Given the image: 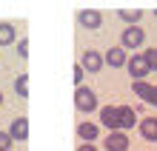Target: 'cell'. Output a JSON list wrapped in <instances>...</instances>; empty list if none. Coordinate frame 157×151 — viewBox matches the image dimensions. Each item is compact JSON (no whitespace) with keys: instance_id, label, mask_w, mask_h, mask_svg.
Listing matches in <instances>:
<instances>
[{"instance_id":"cell-1","label":"cell","mask_w":157,"mask_h":151,"mask_svg":"<svg viewBox=\"0 0 157 151\" xmlns=\"http://www.w3.org/2000/svg\"><path fill=\"white\" fill-rule=\"evenodd\" d=\"M143 40H146V32L140 29V26H126L123 34H120V46H123L126 51L128 49H140Z\"/></svg>"},{"instance_id":"cell-2","label":"cell","mask_w":157,"mask_h":151,"mask_svg":"<svg viewBox=\"0 0 157 151\" xmlns=\"http://www.w3.org/2000/svg\"><path fill=\"white\" fill-rule=\"evenodd\" d=\"M75 106H77V111H94L97 108V94L91 91V89H86V86H80V89H75Z\"/></svg>"},{"instance_id":"cell-3","label":"cell","mask_w":157,"mask_h":151,"mask_svg":"<svg viewBox=\"0 0 157 151\" xmlns=\"http://www.w3.org/2000/svg\"><path fill=\"white\" fill-rule=\"evenodd\" d=\"M80 66H83V71L97 74V71L106 66V60H103V54H100V51H94V49H86V51H83V57H80Z\"/></svg>"},{"instance_id":"cell-4","label":"cell","mask_w":157,"mask_h":151,"mask_svg":"<svg viewBox=\"0 0 157 151\" xmlns=\"http://www.w3.org/2000/svg\"><path fill=\"white\" fill-rule=\"evenodd\" d=\"M100 123L109 131H123L120 128V106H103L100 108Z\"/></svg>"},{"instance_id":"cell-5","label":"cell","mask_w":157,"mask_h":151,"mask_svg":"<svg viewBox=\"0 0 157 151\" xmlns=\"http://www.w3.org/2000/svg\"><path fill=\"white\" fill-rule=\"evenodd\" d=\"M126 69H128V74H132L134 83L146 80V74H149V66H146L143 54H132V57H128V63H126Z\"/></svg>"},{"instance_id":"cell-6","label":"cell","mask_w":157,"mask_h":151,"mask_svg":"<svg viewBox=\"0 0 157 151\" xmlns=\"http://www.w3.org/2000/svg\"><path fill=\"white\" fill-rule=\"evenodd\" d=\"M77 23L86 26V29H100V26H103V12H97V9H80Z\"/></svg>"},{"instance_id":"cell-7","label":"cell","mask_w":157,"mask_h":151,"mask_svg":"<svg viewBox=\"0 0 157 151\" xmlns=\"http://www.w3.org/2000/svg\"><path fill=\"white\" fill-rule=\"evenodd\" d=\"M103 148H106V151H128V137H126V131H109L106 140H103Z\"/></svg>"},{"instance_id":"cell-8","label":"cell","mask_w":157,"mask_h":151,"mask_svg":"<svg viewBox=\"0 0 157 151\" xmlns=\"http://www.w3.org/2000/svg\"><path fill=\"white\" fill-rule=\"evenodd\" d=\"M103 60L112 66V69H123V66L128 63V54H126V49H123V46H112V49L103 54Z\"/></svg>"},{"instance_id":"cell-9","label":"cell","mask_w":157,"mask_h":151,"mask_svg":"<svg viewBox=\"0 0 157 151\" xmlns=\"http://www.w3.org/2000/svg\"><path fill=\"white\" fill-rule=\"evenodd\" d=\"M9 137L17 140V143H20V140H26V137H29V120H26V117L12 120V126H9Z\"/></svg>"},{"instance_id":"cell-10","label":"cell","mask_w":157,"mask_h":151,"mask_svg":"<svg viewBox=\"0 0 157 151\" xmlns=\"http://www.w3.org/2000/svg\"><path fill=\"white\" fill-rule=\"evenodd\" d=\"M140 134L149 143H157V117H143L140 120Z\"/></svg>"},{"instance_id":"cell-11","label":"cell","mask_w":157,"mask_h":151,"mask_svg":"<svg viewBox=\"0 0 157 151\" xmlns=\"http://www.w3.org/2000/svg\"><path fill=\"white\" fill-rule=\"evenodd\" d=\"M97 134H100L97 123H80V126H77V137L83 140V143H94Z\"/></svg>"},{"instance_id":"cell-12","label":"cell","mask_w":157,"mask_h":151,"mask_svg":"<svg viewBox=\"0 0 157 151\" xmlns=\"http://www.w3.org/2000/svg\"><path fill=\"white\" fill-rule=\"evenodd\" d=\"M134 123H137V111H134L132 106H120V128L128 131Z\"/></svg>"},{"instance_id":"cell-13","label":"cell","mask_w":157,"mask_h":151,"mask_svg":"<svg viewBox=\"0 0 157 151\" xmlns=\"http://www.w3.org/2000/svg\"><path fill=\"white\" fill-rule=\"evenodd\" d=\"M14 37H17V32H14V26H12V23H0V46L14 43Z\"/></svg>"},{"instance_id":"cell-14","label":"cell","mask_w":157,"mask_h":151,"mask_svg":"<svg viewBox=\"0 0 157 151\" xmlns=\"http://www.w3.org/2000/svg\"><path fill=\"white\" fill-rule=\"evenodd\" d=\"M117 14H120V20H126V23H137V20L143 17L140 9H120Z\"/></svg>"},{"instance_id":"cell-15","label":"cell","mask_w":157,"mask_h":151,"mask_svg":"<svg viewBox=\"0 0 157 151\" xmlns=\"http://www.w3.org/2000/svg\"><path fill=\"white\" fill-rule=\"evenodd\" d=\"M14 91H17V97H29V74H20L14 80Z\"/></svg>"},{"instance_id":"cell-16","label":"cell","mask_w":157,"mask_h":151,"mask_svg":"<svg viewBox=\"0 0 157 151\" xmlns=\"http://www.w3.org/2000/svg\"><path fill=\"white\" fill-rule=\"evenodd\" d=\"M140 54H143L146 66H149V71H157V49H143Z\"/></svg>"},{"instance_id":"cell-17","label":"cell","mask_w":157,"mask_h":151,"mask_svg":"<svg viewBox=\"0 0 157 151\" xmlns=\"http://www.w3.org/2000/svg\"><path fill=\"white\" fill-rule=\"evenodd\" d=\"M12 143H14V140L9 137V131H0V151H9V148H12Z\"/></svg>"},{"instance_id":"cell-18","label":"cell","mask_w":157,"mask_h":151,"mask_svg":"<svg viewBox=\"0 0 157 151\" xmlns=\"http://www.w3.org/2000/svg\"><path fill=\"white\" fill-rule=\"evenodd\" d=\"M17 54H20V57H29V40H26V37L17 40Z\"/></svg>"},{"instance_id":"cell-19","label":"cell","mask_w":157,"mask_h":151,"mask_svg":"<svg viewBox=\"0 0 157 151\" xmlns=\"http://www.w3.org/2000/svg\"><path fill=\"white\" fill-rule=\"evenodd\" d=\"M83 74H86V71H83V66L77 63L75 66V83H77V89H80V83H83Z\"/></svg>"},{"instance_id":"cell-20","label":"cell","mask_w":157,"mask_h":151,"mask_svg":"<svg viewBox=\"0 0 157 151\" xmlns=\"http://www.w3.org/2000/svg\"><path fill=\"white\" fill-rule=\"evenodd\" d=\"M146 103H149V106H154V108H157V86H151V94H149V100H146Z\"/></svg>"},{"instance_id":"cell-21","label":"cell","mask_w":157,"mask_h":151,"mask_svg":"<svg viewBox=\"0 0 157 151\" xmlns=\"http://www.w3.org/2000/svg\"><path fill=\"white\" fill-rule=\"evenodd\" d=\"M77 151H97V145H94V143H80Z\"/></svg>"},{"instance_id":"cell-22","label":"cell","mask_w":157,"mask_h":151,"mask_svg":"<svg viewBox=\"0 0 157 151\" xmlns=\"http://www.w3.org/2000/svg\"><path fill=\"white\" fill-rule=\"evenodd\" d=\"M0 106H3V94H0Z\"/></svg>"},{"instance_id":"cell-23","label":"cell","mask_w":157,"mask_h":151,"mask_svg":"<svg viewBox=\"0 0 157 151\" xmlns=\"http://www.w3.org/2000/svg\"><path fill=\"white\" fill-rule=\"evenodd\" d=\"M154 17H157V12H154Z\"/></svg>"}]
</instances>
